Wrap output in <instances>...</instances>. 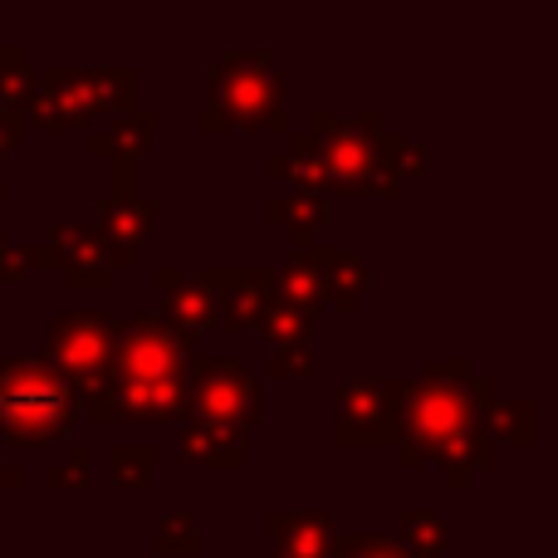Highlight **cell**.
Wrapping results in <instances>:
<instances>
[{
  "mask_svg": "<svg viewBox=\"0 0 558 558\" xmlns=\"http://www.w3.org/2000/svg\"><path fill=\"white\" fill-rule=\"evenodd\" d=\"M192 338L162 314H137L113 328L104 387L84 397L88 422H167L186 407Z\"/></svg>",
  "mask_w": 558,
  "mask_h": 558,
  "instance_id": "1",
  "label": "cell"
},
{
  "mask_svg": "<svg viewBox=\"0 0 558 558\" xmlns=\"http://www.w3.org/2000/svg\"><path fill=\"white\" fill-rule=\"evenodd\" d=\"M78 422V397L54 367L0 357V436L15 446L59 441Z\"/></svg>",
  "mask_w": 558,
  "mask_h": 558,
  "instance_id": "2",
  "label": "cell"
},
{
  "mask_svg": "<svg viewBox=\"0 0 558 558\" xmlns=\"http://www.w3.org/2000/svg\"><path fill=\"white\" fill-rule=\"evenodd\" d=\"M284 94L289 84L270 64V54H226L211 74L206 128H251V123L284 128Z\"/></svg>",
  "mask_w": 558,
  "mask_h": 558,
  "instance_id": "3",
  "label": "cell"
},
{
  "mask_svg": "<svg viewBox=\"0 0 558 558\" xmlns=\"http://www.w3.org/2000/svg\"><path fill=\"white\" fill-rule=\"evenodd\" d=\"M113 318L108 314H78V308H69V314H59L54 324H49L45 333V367H54L59 377H64L69 387H74V397H94L98 387H104V373H108V353H113Z\"/></svg>",
  "mask_w": 558,
  "mask_h": 558,
  "instance_id": "4",
  "label": "cell"
},
{
  "mask_svg": "<svg viewBox=\"0 0 558 558\" xmlns=\"http://www.w3.org/2000/svg\"><path fill=\"white\" fill-rule=\"evenodd\" d=\"M186 402H192L196 422L245 436L260 422V377L245 373V363H235V357H206L192 367Z\"/></svg>",
  "mask_w": 558,
  "mask_h": 558,
  "instance_id": "5",
  "label": "cell"
},
{
  "mask_svg": "<svg viewBox=\"0 0 558 558\" xmlns=\"http://www.w3.org/2000/svg\"><path fill=\"white\" fill-rule=\"evenodd\" d=\"M25 113L35 123H49V128H74L94 113L88 104V74L84 69H35V84H29V98H25Z\"/></svg>",
  "mask_w": 558,
  "mask_h": 558,
  "instance_id": "6",
  "label": "cell"
},
{
  "mask_svg": "<svg viewBox=\"0 0 558 558\" xmlns=\"http://www.w3.org/2000/svg\"><path fill=\"white\" fill-rule=\"evenodd\" d=\"M45 260L64 265L74 289H84V284L108 289L113 284V275H108V245H104V235L88 231V226H69V221L54 226V231H49V245H45Z\"/></svg>",
  "mask_w": 558,
  "mask_h": 558,
  "instance_id": "7",
  "label": "cell"
},
{
  "mask_svg": "<svg viewBox=\"0 0 558 558\" xmlns=\"http://www.w3.org/2000/svg\"><path fill=\"white\" fill-rule=\"evenodd\" d=\"M338 441H392V422H387V397L383 383H343L338 387Z\"/></svg>",
  "mask_w": 558,
  "mask_h": 558,
  "instance_id": "8",
  "label": "cell"
},
{
  "mask_svg": "<svg viewBox=\"0 0 558 558\" xmlns=\"http://www.w3.org/2000/svg\"><path fill=\"white\" fill-rule=\"evenodd\" d=\"M206 284L216 289V314H226L221 328H245L270 304L275 270H211Z\"/></svg>",
  "mask_w": 558,
  "mask_h": 558,
  "instance_id": "9",
  "label": "cell"
},
{
  "mask_svg": "<svg viewBox=\"0 0 558 558\" xmlns=\"http://www.w3.org/2000/svg\"><path fill=\"white\" fill-rule=\"evenodd\" d=\"M153 231V202H133V196H108L98 206V235L104 245H113L108 265H133V251Z\"/></svg>",
  "mask_w": 558,
  "mask_h": 558,
  "instance_id": "10",
  "label": "cell"
},
{
  "mask_svg": "<svg viewBox=\"0 0 558 558\" xmlns=\"http://www.w3.org/2000/svg\"><path fill=\"white\" fill-rule=\"evenodd\" d=\"M157 284L167 294V324H177L186 333L192 324H216V289L206 284V275H186V270H157Z\"/></svg>",
  "mask_w": 558,
  "mask_h": 558,
  "instance_id": "11",
  "label": "cell"
},
{
  "mask_svg": "<svg viewBox=\"0 0 558 558\" xmlns=\"http://www.w3.org/2000/svg\"><path fill=\"white\" fill-rule=\"evenodd\" d=\"M270 534L289 558H324L338 544V524L328 514H270Z\"/></svg>",
  "mask_w": 558,
  "mask_h": 558,
  "instance_id": "12",
  "label": "cell"
},
{
  "mask_svg": "<svg viewBox=\"0 0 558 558\" xmlns=\"http://www.w3.org/2000/svg\"><path fill=\"white\" fill-rule=\"evenodd\" d=\"M182 456L192 465H221V471H235L245 465V436L221 432V426H206V422H186L182 432Z\"/></svg>",
  "mask_w": 558,
  "mask_h": 558,
  "instance_id": "13",
  "label": "cell"
},
{
  "mask_svg": "<svg viewBox=\"0 0 558 558\" xmlns=\"http://www.w3.org/2000/svg\"><path fill=\"white\" fill-rule=\"evenodd\" d=\"M147 137H153V113H118L108 118V128L94 133V147L104 157H113V162L133 167V157L147 153Z\"/></svg>",
  "mask_w": 558,
  "mask_h": 558,
  "instance_id": "14",
  "label": "cell"
},
{
  "mask_svg": "<svg viewBox=\"0 0 558 558\" xmlns=\"http://www.w3.org/2000/svg\"><path fill=\"white\" fill-rule=\"evenodd\" d=\"M314 265H318V279H324V299L333 304H353L357 294L367 289V265L348 251H314Z\"/></svg>",
  "mask_w": 558,
  "mask_h": 558,
  "instance_id": "15",
  "label": "cell"
},
{
  "mask_svg": "<svg viewBox=\"0 0 558 558\" xmlns=\"http://www.w3.org/2000/svg\"><path fill=\"white\" fill-rule=\"evenodd\" d=\"M270 294H279V304L289 308H318L324 304V279H318V265H314V251H299V260L289 265V270L275 275V289Z\"/></svg>",
  "mask_w": 558,
  "mask_h": 558,
  "instance_id": "16",
  "label": "cell"
},
{
  "mask_svg": "<svg viewBox=\"0 0 558 558\" xmlns=\"http://www.w3.org/2000/svg\"><path fill=\"white\" fill-rule=\"evenodd\" d=\"M270 172L294 177V182L304 186V192H314V196L328 192V167H324V153H318L314 133H299L294 143H289V157H275Z\"/></svg>",
  "mask_w": 558,
  "mask_h": 558,
  "instance_id": "17",
  "label": "cell"
},
{
  "mask_svg": "<svg viewBox=\"0 0 558 558\" xmlns=\"http://www.w3.org/2000/svg\"><path fill=\"white\" fill-rule=\"evenodd\" d=\"M485 456H490V436L481 432V426H471V432H461V436H451L446 446H436V456L432 461H441V471H451V485L461 490L465 485V475L471 471H481L485 465Z\"/></svg>",
  "mask_w": 558,
  "mask_h": 558,
  "instance_id": "18",
  "label": "cell"
},
{
  "mask_svg": "<svg viewBox=\"0 0 558 558\" xmlns=\"http://www.w3.org/2000/svg\"><path fill=\"white\" fill-rule=\"evenodd\" d=\"M270 216H275V221H279V216H284V221L294 226V241H299V251H308V235H314L318 226L328 221V196L299 192V196H289V202H275V206H270Z\"/></svg>",
  "mask_w": 558,
  "mask_h": 558,
  "instance_id": "19",
  "label": "cell"
},
{
  "mask_svg": "<svg viewBox=\"0 0 558 558\" xmlns=\"http://www.w3.org/2000/svg\"><path fill=\"white\" fill-rule=\"evenodd\" d=\"M255 324L265 328V338H270L275 348L304 343V338L314 333V314H304V308H289V304H279V299H270V304H265V314L255 318Z\"/></svg>",
  "mask_w": 558,
  "mask_h": 558,
  "instance_id": "20",
  "label": "cell"
},
{
  "mask_svg": "<svg viewBox=\"0 0 558 558\" xmlns=\"http://www.w3.org/2000/svg\"><path fill=\"white\" fill-rule=\"evenodd\" d=\"M113 481L123 490H147L153 485V465H157V446L147 441H128V446H113Z\"/></svg>",
  "mask_w": 558,
  "mask_h": 558,
  "instance_id": "21",
  "label": "cell"
},
{
  "mask_svg": "<svg viewBox=\"0 0 558 558\" xmlns=\"http://www.w3.org/2000/svg\"><path fill=\"white\" fill-rule=\"evenodd\" d=\"M485 436L500 441H534V402H490L485 412Z\"/></svg>",
  "mask_w": 558,
  "mask_h": 558,
  "instance_id": "22",
  "label": "cell"
},
{
  "mask_svg": "<svg viewBox=\"0 0 558 558\" xmlns=\"http://www.w3.org/2000/svg\"><path fill=\"white\" fill-rule=\"evenodd\" d=\"M88 74V104L98 108H123L133 104V69H84Z\"/></svg>",
  "mask_w": 558,
  "mask_h": 558,
  "instance_id": "23",
  "label": "cell"
},
{
  "mask_svg": "<svg viewBox=\"0 0 558 558\" xmlns=\"http://www.w3.org/2000/svg\"><path fill=\"white\" fill-rule=\"evenodd\" d=\"M29 84H35V69H29L25 49H0V108H20L25 113Z\"/></svg>",
  "mask_w": 558,
  "mask_h": 558,
  "instance_id": "24",
  "label": "cell"
},
{
  "mask_svg": "<svg viewBox=\"0 0 558 558\" xmlns=\"http://www.w3.org/2000/svg\"><path fill=\"white\" fill-rule=\"evenodd\" d=\"M202 549V524H196V514H167L162 524H157V554H196Z\"/></svg>",
  "mask_w": 558,
  "mask_h": 558,
  "instance_id": "25",
  "label": "cell"
},
{
  "mask_svg": "<svg viewBox=\"0 0 558 558\" xmlns=\"http://www.w3.org/2000/svg\"><path fill=\"white\" fill-rule=\"evenodd\" d=\"M402 539H407V549H412V554H426V558L446 554V524H441V514H426V510L407 514Z\"/></svg>",
  "mask_w": 558,
  "mask_h": 558,
  "instance_id": "26",
  "label": "cell"
},
{
  "mask_svg": "<svg viewBox=\"0 0 558 558\" xmlns=\"http://www.w3.org/2000/svg\"><path fill=\"white\" fill-rule=\"evenodd\" d=\"M88 465H94V451L88 446H69L64 461L45 475V485L49 490H78V485H88Z\"/></svg>",
  "mask_w": 558,
  "mask_h": 558,
  "instance_id": "27",
  "label": "cell"
},
{
  "mask_svg": "<svg viewBox=\"0 0 558 558\" xmlns=\"http://www.w3.org/2000/svg\"><path fill=\"white\" fill-rule=\"evenodd\" d=\"M324 558H407V554H402V544L367 534V539H338Z\"/></svg>",
  "mask_w": 558,
  "mask_h": 558,
  "instance_id": "28",
  "label": "cell"
},
{
  "mask_svg": "<svg viewBox=\"0 0 558 558\" xmlns=\"http://www.w3.org/2000/svg\"><path fill=\"white\" fill-rule=\"evenodd\" d=\"M45 260V251H35V245H10V251H0V275L5 279H25L29 265Z\"/></svg>",
  "mask_w": 558,
  "mask_h": 558,
  "instance_id": "29",
  "label": "cell"
},
{
  "mask_svg": "<svg viewBox=\"0 0 558 558\" xmlns=\"http://www.w3.org/2000/svg\"><path fill=\"white\" fill-rule=\"evenodd\" d=\"M308 343H289V348H275V357H270V367L275 373H289V377H304L308 373Z\"/></svg>",
  "mask_w": 558,
  "mask_h": 558,
  "instance_id": "30",
  "label": "cell"
},
{
  "mask_svg": "<svg viewBox=\"0 0 558 558\" xmlns=\"http://www.w3.org/2000/svg\"><path fill=\"white\" fill-rule=\"evenodd\" d=\"M25 123H29V118L20 113V108H0V157H5L10 147L25 137Z\"/></svg>",
  "mask_w": 558,
  "mask_h": 558,
  "instance_id": "31",
  "label": "cell"
},
{
  "mask_svg": "<svg viewBox=\"0 0 558 558\" xmlns=\"http://www.w3.org/2000/svg\"><path fill=\"white\" fill-rule=\"evenodd\" d=\"M15 485H20V471H15V465H5V461H0V495H5V490H15Z\"/></svg>",
  "mask_w": 558,
  "mask_h": 558,
  "instance_id": "32",
  "label": "cell"
},
{
  "mask_svg": "<svg viewBox=\"0 0 558 558\" xmlns=\"http://www.w3.org/2000/svg\"><path fill=\"white\" fill-rule=\"evenodd\" d=\"M275 558H289V554H279V549H275Z\"/></svg>",
  "mask_w": 558,
  "mask_h": 558,
  "instance_id": "33",
  "label": "cell"
}]
</instances>
